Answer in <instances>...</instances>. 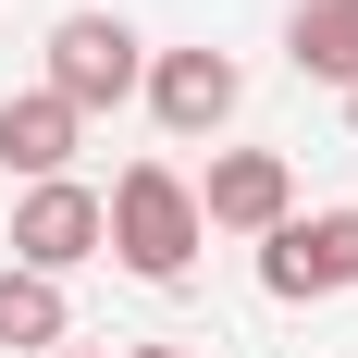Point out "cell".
<instances>
[{
  "label": "cell",
  "instance_id": "cell-1",
  "mask_svg": "<svg viewBox=\"0 0 358 358\" xmlns=\"http://www.w3.org/2000/svg\"><path fill=\"white\" fill-rule=\"evenodd\" d=\"M198 198H185V173L173 161H124L111 173V198H99V259H124L136 285H185L198 272Z\"/></svg>",
  "mask_w": 358,
  "mask_h": 358
},
{
  "label": "cell",
  "instance_id": "cell-2",
  "mask_svg": "<svg viewBox=\"0 0 358 358\" xmlns=\"http://www.w3.org/2000/svg\"><path fill=\"white\" fill-rule=\"evenodd\" d=\"M259 296L272 309H322V296H358V198L346 210H285L259 235Z\"/></svg>",
  "mask_w": 358,
  "mask_h": 358
},
{
  "label": "cell",
  "instance_id": "cell-3",
  "mask_svg": "<svg viewBox=\"0 0 358 358\" xmlns=\"http://www.w3.org/2000/svg\"><path fill=\"white\" fill-rule=\"evenodd\" d=\"M136 74H148V37L124 25V13H62V25H50V74H37V87H50L74 124H99L111 99H136Z\"/></svg>",
  "mask_w": 358,
  "mask_h": 358
},
{
  "label": "cell",
  "instance_id": "cell-4",
  "mask_svg": "<svg viewBox=\"0 0 358 358\" xmlns=\"http://www.w3.org/2000/svg\"><path fill=\"white\" fill-rule=\"evenodd\" d=\"M136 99L161 111V136H185V148H198V136H222V124L248 111V62L198 37V50H161V62L136 74Z\"/></svg>",
  "mask_w": 358,
  "mask_h": 358
},
{
  "label": "cell",
  "instance_id": "cell-5",
  "mask_svg": "<svg viewBox=\"0 0 358 358\" xmlns=\"http://www.w3.org/2000/svg\"><path fill=\"white\" fill-rule=\"evenodd\" d=\"M198 198V235H272V222L296 210V173H285V148H210V173L185 185Z\"/></svg>",
  "mask_w": 358,
  "mask_h": 358
},
{
  "label": "cell",
  "instance_id": "cell-6",
  "mask_svg": "<svg viewBox=\"0 0 358 358\" xmlns=\"http://www.w3.org/2000/svg\"><path fill=\"white\" fill-rule=\"evenodd\" d=\"M99 259V185L87 173H62V185H25L13 198V272H87Z\"/></svg>",
  "mask_w": 358,
  "mask_h": 358
},
{
  "label": "cell",
  "instance_id": "cell-7",
  "mask_svg": "<svg viewBox=\"0 0 358 358\" xmlns=\"http://www.w3.org/2000/svg\"><path fill=\"white\" fill-rule=\"evenodd\" d=\"M74 148H87V124H74L50 87H13V99H0V173L62 185V173H74Z\"/></svg>",
  "mask_w": 358,
  "mask_h": 358
},
{
  "label": "cell",
  "instance_id": "cell-8",
  "mask_svg": "<svg viewBox=\"0 0 358 358\" xmlns=\"http://www.w3.org/2000/svg\"><path fill=\"white\" fill-rule=\"evenodd\" d=\"M0 346H13V358L74 346V296L50 285V272H13V259H0Z\"/></svg>",
  "mask_w": 358,
  "mask_h": 358
},
{
  "label": "cell",
  "instance_id": "cell-9",
  "mask_svg": "<svg viewBox=\"0 0 358 358\" xmlns=\"http://www.w3.org/2000/svg\"><path fill=\"white\" fill-rule=\"evenodd\" d=\"M285 50H296V74H322V87H358V0H296Z\"/></svg>",
  "mask_w": 358,
  "mask_h": 358
},
{
  "label": "cell",
  "instance_id": "cell-10",
  "mask_svg": "<svg viewBox=\"0 0 358 358\" xmlns=\"http://www.w3.org/2000/svg\"><path fill=\"white\" fill-rule=\"evenodd\" d=\"M124 358H198V346H124Z\"/></svg>",
  "mask_w": 358,
  "mask_h": 358
},
{
  "label": "cell",
  "instance_id": "cell-11",
  "mask_svg": "<svg viewBox=\"0 0 358 358\" xmlns=\"http://www.w3.org/2000/svg\"><path fill=\"white\" fill-rule=\"evenodd\" d=\"M50 358H99V346H50Z\"/></svg>",
  "mask_w": 358,
  "mask_h": 358
},
{
  "label": "cell",
  "instance_id": "cell-12",
  "mask_svg": "<svg viewBox=\"0 0 358 358\" xmlns=\"http://www.w3.org/2000/svg\"><path fill=\"white\" fill-rule=\"evenodd\" d=\"M346 124H358V87H346Z\"/></svg>",
  "mask_w": 358,
  "mask_h": 358
}]
</instances>
